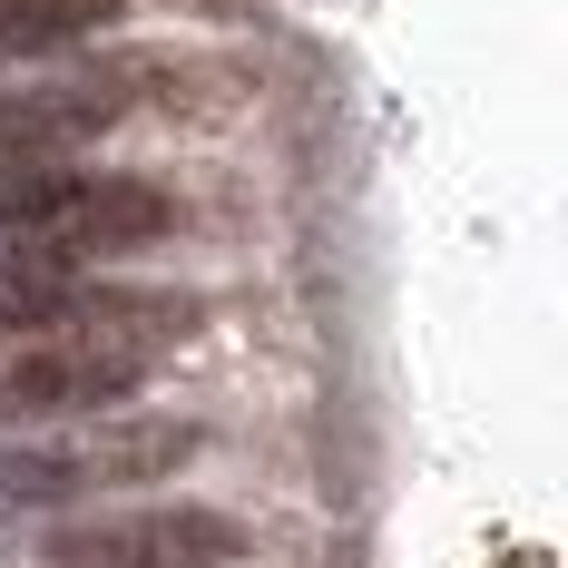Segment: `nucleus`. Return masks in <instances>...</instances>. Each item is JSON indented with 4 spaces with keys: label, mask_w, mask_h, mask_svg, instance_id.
Segmentation results:
<instances>
[{
    "label": "nucleus",
    "mask_w": 568,
    "mask_h": 568,
    "mask_svg": "<svg viewBox=\"0 0 568 568\" xmlns=\"http://www.w3.org/2000/svg\"><path fill=\"white\" fill-rule=\"evenodd\" d=\"M206 452L196 422H99V432H69V442H0V519L20 510H79L99 490H138V480H168Z\"/></svg>",
    "instance_id": "2"
},
{
    "label": "nucleus",
    "mask_w": 568,
    "mask_h": 568,
    "mask_svg": "<svg viewBox=\"0 0 568 568\" xmlns=\"http://www.w3.org/2000/svg\"><path fill=\"white\" fill-rule=\"evenodd\" d=\"M128 0H0V69H20V59H59L79 50V40H99Z\"/></svg>",
    "instance_id": "6"
},
{
    "label": "nucleus",
    "mask_w": 568,
    "mask_h": 568,
    "mask_svg": "<svg viewBox=\"0 0 568 568\" xmlns=\"http://www.w3.org/2000/svg\"><path fill=\"white\" fill-rule=\"evenodd\" d=\"M138 109V69H69V79H20L0 89V168H59L69 148L109 138Z\"/></svg>",
    "instance_id": "4"
},
{
    "label": "nucleus",
    "mask_w": 568,
    "mask_h": 568,
    "mask_svg": "<svg viewBox=\"0 0 568 568\" xmlns=\"http://www.w3.org/2000/svg\"><path fill=\"white\" fill-rule=\"evenodd\" d=\"M176 226V196L148 176H99V168H0V245H50L69 265L128 255Z\"/></svg>",
    "instance_id": "1"
},
{
    "label": "nucleus",
    "mask_w": 568,
    "mask_h": 568,
    "mask_svg": "<svg viewBox=\"0 0 568 568\" xmlns=\"http://www.w3.org/2000/svg\"><path fill=\"white\" fill-rule=\"evenodd\" d=\"M89 284V265H69L50 245H0V343H40L59 334V314H69V294Z\"/></svg>",
    "instance_id": "5"
},
{
    "label": "nucleus",
    "mask_w": 568,
    "mask_h": 568,
    "mask_svg": "<svg viewBox=\"0 0 568 568\" xmlns=\"http://www.w3.org/2000/svg\"><path fill=\"white\" fill-rule=\"evenodd\" d=\"M245 529L206 500H158V510H99L59 519L40 539V568H235Z\"/></svg>",
    "instance_id": "3"
}]
</instances>
